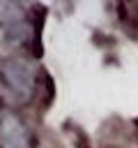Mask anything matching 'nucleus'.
<instances>
[{
    "label": "nucleus",
    "instance_id": "obj_1",
    "mask_svg": "<svg viewBox=\"0 0 138 148\" xmlns=\"http://www.w3.org/2000/svg\"><path fill=\"white\" fill-rule=\"evenodd\" d=\"M37 69L25 58H5L0 62V92L14 102L23 104L34 95Z\"/></svg>",
    "mask_w": 138,
    "mask_h": 148
},
{
    "label": "nucleus",
    "instance_id": "obj_3",
    "mask_svg": "<svg viewBox=\"0 0 138 148\" xmlns=\"http://www.w3.org/2000/svg\"><path fill=\"white\" fill-rule=\"evenodd\" d=\"M30 37V28L25 21H16V23H5L0 25V53L2 56H12L14 51H18Z\"/></svg>",
    "mask_w": 138,
    "mask_h": 148
},
{
    "label": "nucleus",
    "instance_id": "obj_2",
    "mask_svg": "<svg viewBox=\"0 0 138 148\" xmlns=\"http://www.w3.org/2000/svg\"><path fill=\"white\" fill-rule=\"evenodd\" d=\"M0 148H32L30 132L16 113L0 116Z\"/></svg>",
    "mask_w": 138,
    "mask_h": 148
},
{
    "label": "nucleus",
    "instance_id": "obj_4",
    "mask_svg": "<svg viewBox=\"0 0 138 148\" xmlns=\"http://www.w3.org/2000/svg\"><path fill=\"white\" fill-rule=\"evenodd\" d=\"M23 21V7L16 2H0V25Z\"/></svg>",
    "mask_w": 138,
    "mask_h": 148
}]
</instances>
